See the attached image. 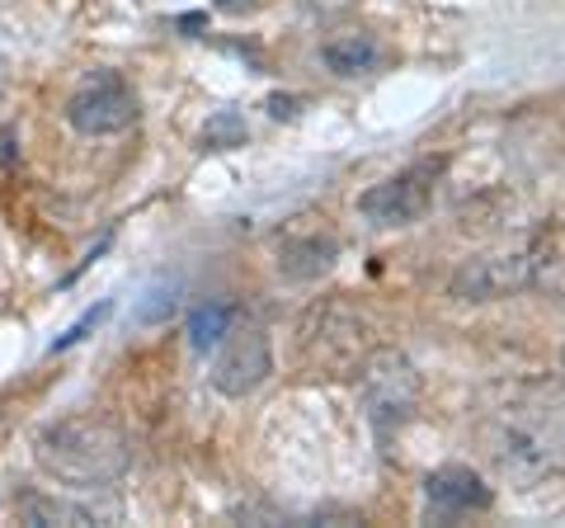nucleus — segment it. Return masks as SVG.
Segmentation results:
<instances>
[{
    "instance_id": "f257e3e1",
    "label": "nucleus",
    "mask_w": 565,
    "mask_h": 528,
    "mask_svg": "<svg viewBox=\"0 0 565 528\" xmlns=\"http://www.w3.org/2000/svg\"><path fill=\"white\" fill-rule=\"evenodd\" d=\"M33 457H39L47 477L76 490H95L128 472V439L104 415H62L39 430Z\"/></svg>"
},
{
    "instance_id": "f03ea898",
    "label": "nucleus",
    "mask_w": 565,
    "mask_h": 528,
    "mask_svg": "<svg viewBox=\"0 0 565 528\" xmlns=\"http://www.w3.org/2000/svg\"><path fill=\"white\" fill-rule=\"evenodd\" d=\"M490 457L509 477L537 482L565 463V401L542 392L533 401H514L490 425Z\"/></svg>"
},
{
    "instance_id": "7ed1b4c3",
    "label": "nucleus",
    "mask_w": 565,
    "mask_h": 528,
    "mask_svg": "<svg viewBox=\"0 0 565 528\" xmlns=\"http://www.w3.org/2000/svg\"><path fill=\"white\" fill-rule=\"evenodd\" d=\"M359 392H363L367 425H373L377 439L386 444L419 406V373L401 349H373L359 368Z\"/></svg>"
},
{
    "instance_id": "20e7f679",
    "label": "nucleus",
    "mask_w": 565,
    "mask_h": 528,
    "mask_svg": "<svg viewBox=\"0 0 565 528\" xmlns=\"http://www.w3.org/2000/svg\"><path fill=\"white\" fill-rule=\"evenodd\" d=\"M542 251L533 241L523 245H500V251H481L462 260V270L452 274V297H462V303H494V297H509L527 288L537 278V260Z\"/></svg>"
},
{
    "instance_id": "39448f33",
    "label": "nucleus",
    "mask_w": 565,
    "mask_h": 528,
    "mask_svg": "<svg viewBox=\"0 0 565 528\" xmlns=\"http://www.w3.org/2000/svg\"><path fill=\"white\" fill-rule=\"evenodd\" d=\"M137 114H141L137 91L128 85V76H118V72H90L66 99V123L85 137L128 133Z\"/></svg>"
},
{
    "instance_id": "423d86ee",
    "label": "nucleus",
    "mask_w": 565,
    "mask_h": 528,
    "mask_svg": "<svg viewBox=\"0 0 565 528\" xmlns=\"http://www.w3.org/2000/svg\"><path fill=\"white\" fill-rule=\"evenodd\" d=\"M444 175V161H415L405 166L392 180L373 184L359 199V213L373 222V226H411L424 218V208L434 203V184Z\"/></svg>"
},
{
    "instance_id": "0eeeda50",
    "label": "nucleus",
    "mask_w": 565,
    "mask_h": 528,
    "mask_svg": "<svg viewBox=\"0 0 565 528\" xmlns=\"http://www.w3.org/2000/svg\"><path fill=\"white\" fill-rule=\"evenodd\" d=\"M274 373V345L264 336L259 326H232V336L217 345V359H212V387H217L222 397H250L255 387Z\"/></svg>"
},
{
    "instance_id": "6e6552de",
    "label": "nucleus",
    "mask_w": 565,
    "mask_h": 528,
    "mask_svg": "<svg viewBox=\"0 0 565 528\" xmlns=\"http://www.w3.org/2000/svg\"><path fill=\"white\" fill-rule=\"evenodd\" d=\"M490 486L476 477L471 467H438L424 477V515L434 524H462L471 515H486L490 509Z\"/></svg>"
},
{
    "instance_id": "1a4fd4ad",
    "label": "nucleus",
    "mask_w": 565,
    "mask_h": 528,
    "mask_svg": "<svg viewBox=\"0 0 565 528\" xmlns=\"http://www.w3.org/2000/svg\"><path fill=\"white\" fill-rule=\"evenodd\" d=\"M334 251H340V241L321 226H307V232H288L278 236V270L288 278H316L330 270Z\"/></svg>"
},
{
    "instance_id": "9d476101",
    "label": "nucleus",
    "mask_w": 565,
    "mask_h": 528,
    "mask_svg": "<svg viewBox=\"0 0 565 528\" xmlns=\"http://www.w3.org/2000/svg\"><path fill=\"white\" fill-rule=\"evenodd\" d=\"M321 62L334 76H367V72H382L386 47L373 33H334V39L321 43Z\"/></svg>"
},
{
    "instance_id": "9b49d317",
    "label": "nucleus",
    "mask_w": 565,
    "mask_h": 528,
    "mask_svg": "<svg viewBox=\"0 0 565 528\" xmlns=\"http://www.w3.org/2000/svg\"><path fill=\"white\" fill-rule=\"evenodd\" d=\"M20 515L29 524H71V528H85V524H109L114 509H99V505H85V500H66V496H33L20 505Z\"/></svg>"
},
{
    "instance_id": "f8f14e48",
    "label": "nucleus",
    "mask_w": 565,
    "mask_h": 528,
    "mask_svg": "<svg viewBox=\"0 0 565 528\" xmlns=\"http://www.w3.org/2000/svg\"><path fill=\"white\" fill-rule=\"evenodd\" d=\"M232 326H236V307H226V303L193 307L189 311V345L199 349V355H207V349H217L226 336H232Z\"/></svg>"
},
{
    "instance_id": "ddd939ff",
    "label": "nucleus",
    "mask_w": 565,
    "mask_h": 528,
    "mask_svg": "<svg viewBox=\"0 0 565 528\" xmlns=\"http://www.w3.org/2000/svg\"><path fill=\"white\" fill-rule=\"evenodd\" d=\"M245 142V118L236 109H217L207 118V128H203V147L212 151H232Z\"/></svg>"
},
{
    "instance_id": "4468645a",
    "label": "nucleus",
    "mask_w": 565,
    "mask_h": 528,
    "mask_svg": "<svg viewBox=\"0 0 565 528\" xmlns=\"http://www.w3.org/2000/svg\"><path fill=\"white\" fill-rule=\"evenodd\" d=\"M174 307H180V288H151L132 316H137V326H161L174 316Z\"/></svg>"
},
{
    "instance_id": "2eb2a0df",
    "label": "nucleus",
    "mask_w": 565,
    "mask_h": 528,
    "mask_svg": "<svg viewBox=\"0 0 565 528\" xmlns=\"http://www.w3.org/2000/svg\"><path fill=\"white\" fill-rule=\"evenodd\" d=\"M109 311H114V303H99V307H90V311H85V316H81V321H76V326H66V330H62V336H57V340H52V345H47V355H62V349H71V345H81V340H85V336H90V330H95V326H99V321H104V316H109Z\"/></svg>"
},
{
    "instance_id": "dca6fc26",
    "label": "nucleus",
    "mask_w": 565,
    "mask_h": 528,
    "mask_svg": "<svg viewBox=\"0 0 565 528\" xmlns=\"http://www.w3.org/2000/svg\"><path fill=\"white\" fill-rule=\"evenodd\" d=\"M311 6H321V10H344V6H359V0H311Z\"/></svg>"
},
{
    "instance_id": "f3484780",
    "label": "nucleus",
    "mask_w": 565,
    "mask_h": 528,
    "mask_svg": "<svg viewBox=\"0 0 565 528\" xmlns=\"http://www.w3.org/2000/svg\"><path fill=\"white\" fill-rule=\"evenodd\" d=\"M217 6H226V10H241V6H250V0H217Z\"/></svg>"
}]
</instances>
